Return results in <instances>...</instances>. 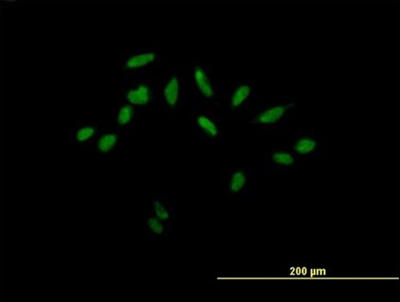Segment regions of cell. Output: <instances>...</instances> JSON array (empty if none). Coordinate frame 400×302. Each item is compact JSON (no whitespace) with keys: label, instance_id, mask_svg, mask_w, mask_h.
I'll return each instance as SVG.
<instances>
[{"label":"cell","instance_id":"7c38bea8","mask_svg":"<svg viewBox=\"0 0 400 302\" xmlns=\"http://www.w3.org/2000/svg\"><path fill=\"white\" fill-rule=\"evenodd\" d=\"M247 179L244 172L242 169H237L232 176L230 183H229V191L231 193H238L242 190L246 184Z\"/></svg>","mask_w":400,"mask_h":302},{"label":"cell","instance_id":"5bb4252c","mask_svg":"<svg viewBox=\"0 0 400 302\" xmlns=\"http://www.w3.org/2000/svg\"><path fill=\"white\" fill-rule=\"evenodd\" d=\"M147 226L149 228L154 234L156 235H162L165 233V228L163 226L162 222L158 218L154 216L149 217L146 221Z\"/></svg>","mask_w":400,"mask_h":302},{"label":"cell","instance_id":"4fadbf2b","mask_svg":"<svg viewBox=\"0 0 400 302\" xmlns=\"http://www.w3.org/2000/svg\"><path fill=\"white\" fill-rule=\"evenodd\" d=\"M272 160L273 162H275L277 165L284 166L292 165L295 163L294 156L285 151H277L275 154H273Z\"/></svg>","mask_w":400,"mask_h":302},{"label":"cell","instance_id":"8fae6325","mask_svg":"<svg viewBox=\"0 0 400 302\" xmlns=\"http://www.w3.org/2000/svg\"><path fill=\"white\" fill-rule=\"evenodd\" d=\"M197 124L201 130L203 131L204 133L209 135L210 137L216 138L218 135V128H217V124L210 118L201 115L197 118Z\"/></svg>","mask_w":400,"mask_h":302},{"label":"cell","instance_id":"277c9868","mask_svg":"<svg viewBox=\"0 0 400 302\" xmlns=\"http://www.w3.org/2000/svg\"><path fill=\"white\" fill-rule=\"evenodd\" d=\"M288 109V106L276 105L270 107L259 114L255 119V123L259 124H276L279 120H281Z\"/></svg>","mask_w":400,"mask_h":302},{"label":"cell","instance_id":"9c48e42d","mask_svg":"<svg viewBox=\"0 0 400 302\" xmlns=\"http://www.w3.org/2000/svg\"><path fill=\"white\" fill-rule=\"evenodd\" d=\"M252 88L249 85L239 86L232 95L231 101H230L231 108L234 109L239 107L250 96Z\"/></svg>","mask_w":400,"mask_h":302},{"label":"cell","instance_id":"6da1fadb","mask_svg":"<svg viewBox=\"0 0 400 302\" xmlns=\"http://www.w3.org/2000/svg\"><path fill=\"white\" fill-rule=\"evenodd\" d=\"M181 79L180 77L173 74L167 79L163 86L162 96L165 105L170 109H174L178 104L181 96Z\"/></svg>","mask_w":400,"mask_h":302},{"label":"cell","instance_id":"7a4b0ae2","mask_svg":"<svg viewBox=\"0 0 400 302\" xmlns=\"http://www.w3.org/2000/svg\"><path fill=\"white\" fill-rule=\"evenodd\" d=\"M99 124L95 122H85L83 124H78L74 128L71 139L75 144L79 146L89 144L96 137L99 132Z\"/></svg>","mask_w":400,"mask_h":302},{"label":"cell","instance_id":"30bf717a","mask_svg":"<svg viewBox=\"0 0 400 302\" xmlns=\"http://www.w3.org/2000/svg\"><path fill=\"white\" fill-rule=\"evenodd\" d=\"M316 146H317V143L314 139L311 137H303L300 138V140H298L295 142L294 149L296 153L304 156L313 152Z\"/></svg>","mask_w":400,"mask_h":302},{"label":"cell","instance_id":"52a82bcc","mask_svg":"<svg viewBox=\"0 0 400 302\" xmlns=\"http://www.w3.org/2000/svg\"><path fill=\"white\" fill-rule=\"evenodd\" d=\"M156 59V55L154 52L142 53L138 55H132L124 63V67L128 70H138L142 67H146Z\"/></svg>","mask_w":400,"mask_h":302},{"label":"cell","instance_id":"3957f363","mask_svg":"<svg viewBox=\"0 0 400 302\" xmlns=\"http://www.w3.org/2000/svg\"><path fill=\"white\" fill-rule=\"evenodd\" d=\"M152 91L147 83H141L137 87L131 88L126 94V99L131 105H146L150 101Z\"/></svg>","mask_w":400,"mask_h":302},{"label":"cell","instance_id":"5b68a950","mask_svg":"<svg viewBox=\"0 0 400 302\" xmlns=\"http://www.w3.org/2000/svg\"><path fill=\"white\" fill-rule=\"evenodd\" d=\"M195 83L197 89L206 99H211L214 95V88L209 79L208 75L202 67L197 66L194 69Z\"/></svg>","mask_w":400,"mask_h":302},{"label":"cell","instance_id":"ba28073f","mask_svg":"<svg viewBox=\"0 0 400 302\" xmlns=\"http://www.w3.org/2000/svg\"><path fill=\"white\" fill-rule=\"evenodd\" d=\"M135 117V108L131 104H124L118 110L116 115V124L121 127H125L133 121Z\"/></svg>","mask_w":400,"mask_h":302},{"label":"cell","instance_id":"8992f818","mask_svg":"<svg viewBox=\"0 0 400 302\" xmlns=\"http://www.w3.org/2000/svg\"><path fill=\"white\" fill-rule=\"evenodd\" d=\"M119 142V136L115 133L104 134L101 135L95 144V151L101 156H106L111 153Z\"/></svg>","mask_w":400,"mask_h":302},{"label":"cell","instance_id":"9a60e30c","mask_svg":"<svg viewBox=\"0 0 400 302\" xmlns=\"http://www.w3.org/2000/svg\"><path fill=\"white\" fill-rule=\"evenodd\" d=\"M154 209L156 217L160 221H167L169 219V212L167 210L165 205H163L162 202L160 200L156 199L154 201Z\"/></svg>","mask_w":400,"mask_h":302}]
</instances>
